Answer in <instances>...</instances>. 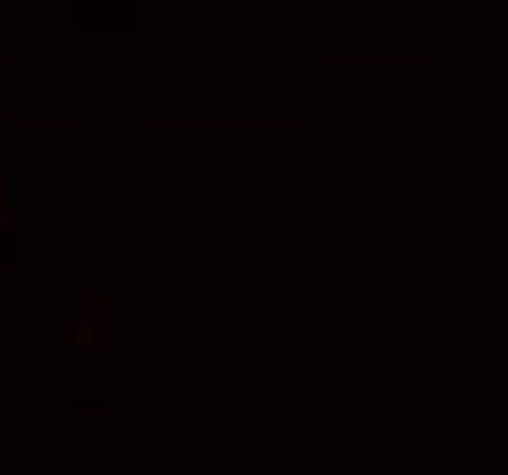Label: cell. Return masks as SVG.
I'll use <instances>...</instances> for the list:
<instances>
[]
</instances>
